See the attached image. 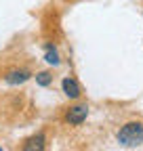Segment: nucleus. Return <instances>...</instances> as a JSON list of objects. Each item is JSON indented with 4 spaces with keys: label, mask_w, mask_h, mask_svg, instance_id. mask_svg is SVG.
Masks as SVG:
<instances>
[{
    "label": "nucleus",
    "mask_w": 143,
    "mask_h": 151,
    "mask_svg": "<svg viewBox=\"0 0 143 151\" xmlns=\"http://www.w3.org/2000/svg\"><path fill=\"white\" fill-rule=\"evenodd\" d=\"M116 141H118L120 147H126V149L143 145V122L141 120L124 122L116 132Z\"/></svg>",
    "instance_id": "obj_1"
},
{
    "label": "nucleus",
    "mask_w": 143,
    "mask_h": 151,
    "mask_svg": "<svg viewBox=\"0 0 143 151\" xmlns=\"http://www.w3.org/2000/svg\"><path fill=\"white\" fill-rule=\"evenodd\" d=\"M34 78H36V84H38V86H44L46 88V86L53 84V78H55V76H53V71H38Z\"/></svg>",
    "instance_id": "obj_7"
},
{
    "label": "nucleus",
    "mask_w": 143,
    "mask_h": 151,
    "mask_svg": "<svg viewBox=\"0 0 143 151\" xmlns=\"http://www.w3.org/2000/svg\"><path fill=\"white\" fill-rule=\"evenodd\" d=\"M0 151H4V149H2V145H0Z\"/></svg>",
    "instance_id": "obj_8"
},
{
    "label": "nucleus",
    "mask_w": 143,
    "mask_h": 151,
    "mask_svg": "<svg viewBox=\"0 0 143 151\" xmlns=\"http://www.w3.org/2000/svg\"><path fill=\"white\" fill-rule=\"evenodd\" d=\"M61 90L69 101H78L82 97V88H80V84H78V80L74 76H65L61 80Z\"/></svg>",
    "instance_id": "obj_4"
},
{
    "label": "nucleus",
    "mask_w": 143,
    "mask_h": 151,
    "mask_svg": "<svg viewBox=\"0 0 143 151\" xmlns=\"http://www.w3.org/2000/svg\"><path fill=\"white\" fill-rule=\"evenodd\" d=\"M44 61H46L48 65H53V67H57V65L61 63V59H59V52H57V48L53 46V44H46V52H44Z\"/></svg>",
    "instance_id": "obj_6"
},
{
    "label": "nucleus",
    "mask_w": 143,
    "mask_h": 151,
    "mask_svg": "<svg viewBox=\"0 0 143 151\" xmlns=\"http://www.w3.org/2000/svg\"><path fill=\"white\" fill-rule=\"evenodd\" d=\"M21 151H46V137L42 132H36V134L27 137L21 145Z\"/></svg>",
    "instance_id": "obj_5"
},
{
    "label": "nucleus",
    "mask_w": 143,
    "mask_h": 151,
    "mask_svg": "<svg viewBox=\"0 0 143 151\" xmlns=\"http://www.w3.org/2000/svg\"><path fill=\"white\" fill-rule=\"evenodd\" d=\"M88 118V105L86 103H72L63 111V122L67 126H80Z\"/></svg>",
    "instance_id": "obj_2"
},
{
    "label": "nucleus",
    "mask_w": 143,
    "mask_h": 151,
    "mask_svg": "<svg viewBox=\"0 0 143 151\" xmlns=\"http://www.w3.org/2000/svg\"><path fill=\"white\" fill-rule=\"evenodd\" d=\"M32 69H27V67H11V69H6L4 73H2V80L6 82V84H11V86H19V84H25L30 78H32Z\"/></svg>",
    "instance_id": "obj_3"
}]
</instances>
